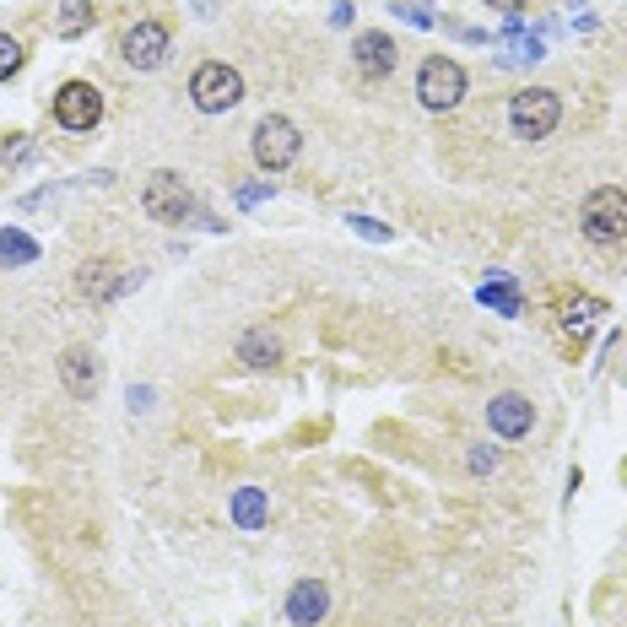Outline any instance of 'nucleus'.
Instances as JSON below:
<instances>
[{
    "mask_svg": "<svg viewBox=\"0 0 627 627\" xmlns=\"http://www.w3.org/2000/svg\"><path fill=\"white\" fill-rule=\"evenodd\" d=\"M298 146H303L298 125L282 119V114H265L260 125H255V163H260V168L282 173L287 163H298Z\"/></svg>",
    "mask_w": 627,
    "mask_h": 627,
    "instance_id": "5",
    "label": "nucleus"
},
{
    "mask_svg": "<svg viewBox=\"0 0 627 627\" xmlns=\"http://www.w3.org/2000/svg\"><path fill=\"white\" fill-rule=\"evenodd\" d=\"M530 422H536V411H530V400L525 395H498V400H487V428L498 433V438H525L530 433Z\"/></svg>",
    "mask_w": 627,
    "mask_h": 627,
    "instance_id": "9",
    "label": "nucleus"
},
{
    "mask_svg": "<svg viewBox=\"0 0 627 627\" xmlns=\"http://www.w3.org/2000/svg\"><path fill=\"white\" fill-rule=\"evenodd\" d=\"M557 119H563V98H557L552 87H525L514 92L509 103V125L519 141H546L557 130Z\"/></svg>",
    "mask_w": 627,
    "mask_h": 627,
    "instance_id": "2",
    "label": "nucleus"
},
{
    "mask_svg": "<svg viewBox=\"0 0 627 627\" xmlns=\"http://www.w3.org/2000/svg\"><path fill=\"white\" fill-rule=\"evenodd\" d=\"M17 71H22V44L11 33H0V82H11Z\"/></svg>",
    "mask_w": 627,
    "mask_h": 627,
    "instance_id": "20",
    "label": "nucleus"
},
{
    "mask_svg": "<svg viewBox=\"0 0 627 627\" xmlns=\"http://www.w3.org/2000/svg\"><path fill=\"white\" fill-rule=\"evenodd\" d=\"M487 6H492V11H509V17H514V11L525 6V0H487Z\"/></svg>",
    "mask_w": 627,
    "mask_h": 627,
    "instance_id": "23",
    "label": "nucleus"
},
{
    "mask_svg": "<svg viewBox=\"0 0 627 627\" xmlns=\"http://www.w3.org/2000/svg\"><path fill=\"white\" fill-rule=\"evenodd\" d=\"M130 287V276H119V265H82V298L92 303H103V298H114V292H125Z\"/></svg>",
    "mask_w": 627,
    "mask_h": 627,
    "instance_id": "13",
    "label": "nucleus"
},
{
    "mask_svg": "<svg viewBox=\"0 0 627 627\" xmlns=\"http://www.w3.org/2000/svg\"><path fill=\"white\" fill-rule=\"evenodd\" d=\"M557 314H563V330H568V336H584V330L595 325V314H606V309H600V298H584V292H579V298H563V303H557Z\"/></svg>",
    "mask_w": 627,
    "mask_h": 627,
    "instance_id": "15",
    "label": "nucleus"
},
{
    "mask_svg": "<svg viewBox=\"0 0 627 627\" xmlns=\"http://www.w3.org/2000/svg\"><path fill=\"white\" fill-rule=\"evenodd\" d=\"M265 519H271L265 492H260V487H238V492H233V525H238V530H265Z\"/></svg>",
    "mask_w": 627,
    "mask_h": 627,
    "instance_id": "14",
    "label": "nucleus"
},
{
    "mask_svg": "<svg viewBox=\"0 0 627 627\" xmlns=\"http://www.w3.org/2000/svg\"><path fill=\"white\" fill-rule=\"evenodd\" d=\"M87 28H92V0H60L55 33H60V38H82Z\"/></svg>",
    "mask_w": 627,
    "mask_h": 627,
    "instance_id": "17",
    "label": "nucleus"
},
{
    "mask_svg": "<svg viewBox=\"0 0 627 627\" xmlns=\"http://www.w3.org/2000/svg\"><path fill=\"white\" fill-rule=\"evenodd\" d=\"M125 60L136 65V71H157V65L168 60V28L163 22H136V28L125 33Z\"/></svg>",
    "mask_w": 627,
    "mask_h": 627,
    "instance_id": "8",
    "label": "nucleus"
},
{
    "mask_svg": "<svg viewBox=\"0 0 627 627\" xmlns=\"http://www.w3.org/2000/svg\"><path fill=\"white\" fill-rule=\"evenodd\" d=\"M498 465V449H471V471L482 476V471H492Z\"/></svg>",
    "mask_w": 627,
    "mask_h": 627,
    "instance_id": "21",
    "label": "nucleus"
},
{
    "mask_svg": "<svg viewBox=\"0 0 627 627\" xmlns=\"http://www.w3.org/2000/svg\"><path fill=\"white\" fill-rule=\"evenodd\" d=\"M55 119L65 130H92L103 119V98H98V87H87V82H65L55 92Z\"/></svg>",
    "mask_w": 627,
    "mask_h": 627,
    "instance_id": "7",
    "label": "nucleus"
},
{
    "mask_svg": "<svg viewBox=\"0 0 627 627\" xmlns=\"http://www.w3.org/2000/svg\"><path fill=\"white\" fill-rule=\"evenodd\" d=\"M330 611V590L319 579H298L292 584V595H287V617L298 622V627H314L319 617Z\"/></svg>",
    "mask_w": 627,
    "mask_h": 627,
    "instance_id": "11",
    "label": "nucleus"
},
{
    "mask_svg": "<svg viewBox=\"0 0 627 627\" xmlns=\"http://www.w3.org/2000/svg\"><path fill=\"white\" fill-rule=\"evenodd\" d=\"M141 206H146V217L152 222H184L195 211V200H190V190H184V179L179 173H152L146 179V190H141Z\"/></svg>",
    "mask_w": 627,
    "mask_h": 627,
    "instance_id": "6",
    "label": "nucleus"
},
{
    "mask_svg": "<svg viewBox=\"0 0 627 627\" xmlns=\"http://www.w3.org/2000/svg\"><path fill=\"white\" fill-rule=\"evenodd\" d=\"M60 379H65V390H71L76 400H92V395H98L103 368H98V357H92L87 346H71V352L60 357Z\"/></svg>",
    "mask_w": 627,
    "mask_h": 627,
    "instance_id": "10",
    "label": "nucleus"
},
{
    "mask_svg": "<svg viewBox=\"0 0 627 627\" xmlns=\"http://www.w3.org/2000/svg\"><path fill=\"white\" fill-rule=\"evenodd\" d=\"M33 260H38V244L28 233H17V228L0 233V265H33Z\"/></svg>",
    "mask_w": 627,
    "mask_h": 627,
    "instance_id": "18",
    "label": "nucleus"
},
{
    "mask_svg": "<svg viewBox=\"0 0 627 627\" xmlns=\"http://www.w3.org/2000/svg\"><path fill=\"white\" fill-rule=\"evenodd\" d=\"M190 98H195L200 114H228V109H238V98H244V76L222 60H206L190 76Z\"/></svg>",
    "mask_w": 627,
    "mask_h": 627,
    "instance_id": "3",
    "label": "nucleus"
},
{
    "mask_svg": "<svg viewBox=\"0 0 627 627\" xmlns=\"http://www.w3.org/2000/svg\"><path fill=\"white\" fill-rule=\"evenodd\" d=\"M579 228L590 244H622L627 238V195L617 190V184H600V190H590V200H584L579 211Z\"/></svg>",
    "mask_w": 627,
    "mask_h": 627,
    "instance_id": "1",
    "label": "nucleus"
},
{
    "mask_svg": "<svg viewBox=\"0 0 627 627\" xmlns=\"http://www.w3.org/2000/svg\"><path fill=\"white\" fill-rule=\"evenodd\" d=\"M417 98H422V109H433V114H449L455 103L465 98V71H460V60H449V55H428L422 60V71H417Z\"/></svg>",
    "mask_w": 627,
    "mask_h": 627,
    "instance_id": "4",
    "label": "nucleus"
},
{
    "mask_svg": "<svg viewBox=\"0 0 627 627\" xmlns=\"http://www.w3.org/2000/svg\"><path fill=\"white\" fill-rule=\"evenodd\" d=\"M238 357H244L249 368H271L276 357H282V341H276V336H265V330H249V336L238 341Z\"/></svg>",
    "mask_w": 627,
    "mask_h": 627,
    "instance_id": "16",
    "label": "nucleus"
},
{
    "mask_svg": "<svg viewBox=\"0 0 627 627\" xmlns=\"http://www.w3.org/2000/svg\"><path fill=\"white\" fill-rule=\"evenodd\" d=\"M352 228H363L368 238H379V244L390 238V228H384V222H373V217H352Z\"/></svg>",
    "mask_w": 627,
    "mask_h": 627,
    "instance_id": "22",
    "label": "nucleus"
},
{
    "mask_svg": "<svg viewBox=\"0 0 627 627\" xmlns=\"http://www.w3.org/2000/svg\"><path fill=\"white\" fill-rule=\"evenodd\" d=\"M357 65H363L368 76H390V71H395V44H390V33H363V38H357Z\"/></svg>",
    "mask_w": 627,
    "mask_h": 627,
    "instance_id": "12",
    "label": "nucleus"
},
{
    "mask_svg": "<svg viewBox=\"0 0 627 627\" xmlns=\"http://www.w3.org/2000/svg\"><path fill=\"white\" fill-rule=\"evenodd\" d=\"M482 303H492L498 314H519V298H514L509 282H487V287H482Z\"/></svg>",
    "mask_w": 627,
    "mask_h": 627,
    "instance_id": "19",
    "label": "nucleus"
}]
</instances>
